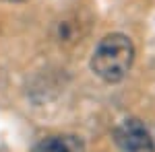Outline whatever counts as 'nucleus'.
Returning <instances> with one entry per match:
<instances>
[{
  "label": "nucleus",
  "instance_id": "nucleus-5",
  "mask_svg": "<svg viewBox=\"0 0 155 152\" xmlns=\"http://www.w3.org/2000/svg\"><path fill=\"white\" fill-rule=\"evenodd\" d=\"M4 2H23V0H4Z\"/></svg>",
  "mask_w": 155,
  "mask_h": 152
},
{
  "label": "nucleus",
  "instance_id": "nucleus-3",
  "mask_svg": "<svg viewBox=\"0 0 155 152\" xmlns=\"http://www.w3.org/2000/svg\"><path fill=\"white\" fill-rule=\"evenodd\" d=\"M85 144L79 136L72 134H54L46 136L33 146V152H83Z\"/></svg>",
  "mask_w": 155,
  "mask_h": 152
},
{
  "label": "nucleus",
  "instance_id": "nucleus-2",
  "mask_svg": "<svg viewBox=\"0 0 155 152\" xmlns=\"http://www.w3.org/2000/svg\"><path fill=\"white\" fill-rule=\"evenodd\" d=\"M114 142L120 152H155V142L139 119H124L114 128Z\"/></svg>",
  "mask_w": 155,
  "mask_h": 152
},
{
  "label": "nucleus",
  "instance_id": "nucleus-1",
  "mask_svg": "<svg viewBox=\"0 0 155 152\" xmlns=\"http://www.w3.org/2000/svg\"><path fill=\"white\" fill-rule=\"evenodd\" d=\"M134 45L126 35L112 33L97 43L91 56V70L106 82H120L132 66Z\"/></svg>",
  "mask_w": 155,
  "mask_h": 152
},
{
  "label": "nucleus",
  "instance_id": "nucleus-4",
  "mask_svg": "<svg viewBox=\"0 0 155 152\" xmlns=\"http://www.w3.org/2000/svg\"><path fill=\"white\" fill-rule=\"evenodd\" d=\"M85 35V23L77 14H66L54 25V39L60 45H72Z\"/></svg>",
  "mask_w": 155,
  "mask_h": 152
}]
</instances>
